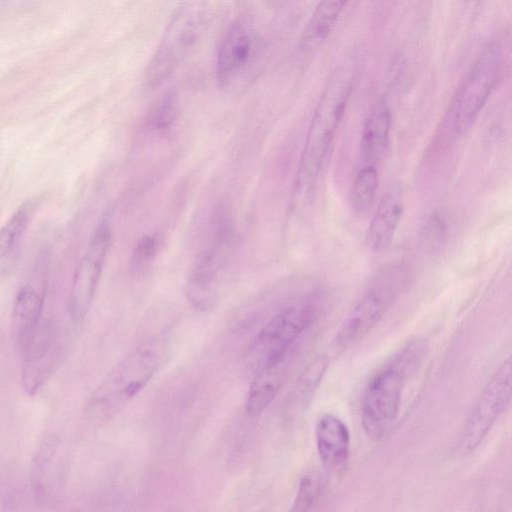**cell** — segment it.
Segmentation results:
<instances>
[{"mask_svg": "<svg viewBox=\"0 0 512 512\" xmlns=\"http://www.w3.org/2000/svg\"><path fill=\"white\" fill-rule=\"evenodd\" d=\"M157 240L154 236L145 235L138 241L132 256L133 267L143 269L156 255Z\"/></svg>", "mask_w": 512, "mask_h": 512, "instance_id": "d4e9b609", "label": "cell"}, {"mask_svg": "<svg viewBox=\"0 0 512 512\" xmlns=\"http://www.w3.org/2000/svg\"><path fill=\"white\" fill-rule=\"evenodd\" d=\"M285 361L268 364L257 371L246 401V411L250 416L262 414L281 390L287 374Z\"/></svg>", "mask_w": 512, "mask_h": 512, "instance_id": "e0dca14e", "label": "cell"}, {"mask_svg": "<svg viewBox=\"0 0 512 512\" xmlns=\"http://www.w3.org/2000/svg\"><path fill=\"white\" fill-rule=\"evenodd\" d=\"M322 310L318 297H308L276 313L254 339L248 357L257 371L287 359L296 341L318 320Z\"/></svg>", "mask_w": 512, "mask_h": 512, "instance_id": "5b68a950", "label": "cell"}, {"mask_svg": "<svg viewBox=\"0 0 512 512\" xmlns=\"http://www.w3.org/2000/svg\"><path fill=\"white\" fill-rule=\"evenodd\" d=\"M511 397V361L507 358L490 378L464 423L456 446L457 453L473 452L486 438Z\"/></svg>", "mask_w": 512, "mask_h": 512, "instance_id": "ba28073f", "label": "cell"}, {"mask_svg": "<svg viewBox=\"0 0 512 512\" xmlns=\"http://www.w3.org/2000/svg\"><path fill=\"white\" fill-rule=\"evenodd\" d=\"M403 209V198L396 191L388 192L381 199L371 218L366 235V244L370 251L379 253L390 246Z\"/></svg>", "mask_w": 512, "mask_h": 512, "instance_id": "5bb4252c", "label": "cell"}, {"mask_svg": "<svg viewBox=\"0 0 512 512\" xmlns=\"http://www.w3.org/2000/svg\"><path fill=\"white\" fill-rule=\"evenodd\" d=\"M32 214V205L24 204L0 228V281L15 268L25 231Z\"/></svg>", "mask_w": 512, "mask_h": 512, "instance_id": "ac0fdd59", "label": "cell"}, {"mask_svg": "<svg viewBox=\"0 0 512 512\" xmlns=\"http://www.w3.org/2000/svg\"><path fill=\"white\" fill-rule=\"evenodd\" d=\"M326 489V479L319 472H309L299 481L290 512H313Z\"/></svg>", "mask_w": 512, "mask_h": 512, "instance_id": "44dd1931", "label": "cell"}, {"mask_svg": "<svg viewBox=\"0 0 512 512\" xmlns=\"http://www.w3.org/2000/svg\"><path fill=\"white\" fill-rule=\"evenodd\" d=\"M251 51L248 28L235 21L224 35L216 59V76L221 84L228 83L247 62Z\"/></svg>", "mask_w": 512, "mask_h": 512, "instance_id": "9a60e30c", "label": "cell"}, {"mask_svg": "<svg viewBox=\"0 0 512 512\" xmlns=\"http://www.w3.org/2000/svg\"><path fill=\"white\" fill-rule=\"evenodd\" d=\"M391 111L384 100L377 101L368 113L361 134L360 150L367 165L375 166L386 154L391 132Z\"/></svg>", "mask_w": 512, "mask_h": 512, "instance_id": "2e32d148", "label": "cell"}, {"mask_svg": "<svg viewBox=\"0 0 512 512\" xmlns=\"http://www.w3.org/2000/svg\"><path fill=\"white\" fill-rule=\"evenodd\" d=\"M21 355V385L26 394L33 396L50 378L61 355L59 336L52 322L42 320Z\"/></svg>", "mask_w": 512, "mask_h": 512, "instance_id": "7c38bea8", "label": "cell"}, {"mask_svg": "<svg viewBox=\"0 0 512 512\" xmlns=\"http://www.w3.org/2000/svg\"><path fill=\"white\" fill-rule=\"evenodd\" d=\"M111 239L110 223L105 218L93 232L74 275L70 297V315L75 323L82 322L89 311L111 245Z\"/></svg>", "mask_w": 512, "mask_h": 512, "instance_id": "30bf717a", "label": "cell"}, {"mask_svg": "<svg viewBox=\"0 0 512 512\" xmlns=\"http://www.w3.org/2000/svg\"><path fill=\"white\" fill-rule=\"evenodd\" d=\"M233 236L228 226L222 225L212 243L199 252L187 281V297L194 307L206 310L215 301V284L219 272L232 252Z\"/></svg>", "mask_w": 512, "mask_h": 512, "instance_id": "8fae6325", "label": "cell"}, {"mask_svg": "<svg viewBox=\"0 0 512 512\" xmlns=\"http://www.w3.org/2000/svg\"><path fill=\"white\" fill-rule=\"evenodd\" d=\"M209 17L205 2H183L177 7L144 72L148 86L160 85L177 70L200 39Z\"/></svg>", "mask_w": 512, "mask_h": 512, "instance_id": "3957f363", "label": "cell"}, {"mask_svg": "<svg viewBox=\"0 0 512 512\" xmlns=\"http://www.w3.org/2000/svg\"><path fill=\"white\" fill-rule=\"evenodd\" d=\"M403 271L392 267L379 275L350 310L336 335L340 348L349 347L367 335L396 301Z\"/></svg>", "mask_w": 512, "mask_h": 512, "instance_id": "52a82bcc", "label": "cell"}, {"mask_svg": "<svg viewBox=\"0 0 512 512\" xmlns=\"http://www.w3.org/2000/svg\"><path fill=\"white\" fill-rule=\"evenodd\" d=\"M379 185L375 166L366 165L356 174L350 190V204L358 215L366 214L372 207Z\"/></svg>", "mask_w": 512, "mask_h": 512, "instance_id": "ffe728a7", "label": "cell"}, {"mask_svg": "<svg viewBox=\"0 0 512 512\" xmlns=\"http://www.w3.org/2000/svg\"><path fill=\"white\" fill-rule=\"evenodd\" d=\"M48 278L49 253L42 250L19 287L12 308V335L15 347L20 353L31 341L42 322Z\"/></svg>", "mask_w": 512, "mask_h": 512, "instance_id": "9c48e42d", "label": "cell"}, {"mask_svg": "<svg viewBox=\"0 0 512 512\" xmlns=\"http://www.w3.org/2000/svg\"><path fill=\"white\" fill-rule=\"evenodd\" d=\"M328 363V358L320 355L305 369L298 382V390L302 396L308 397L314 392L327 370Z\"/></svg>", "mask_w": 512, "mask_h": 512, "instance_id": "603a6c76", "label": "cell"}, {"mask_svg": "<svg viewBox=\"0 0 512 512\" xmlns=\"http://www.w3.org/2000/svg\"><path fill=\"white\" fill-rule=\"evenodd\" d=\"M428 352V342L416 337L398 349L369 379L361 403V422L372 440L384 438L400 410L404 388Z\"/></svg>", "mask_w": 512, "mask_h": 512, "instance_id": "7a4b0ae2", "label": "cell"}, {"mask_svg": "<svg viewBox=\"0 0 512 512\" xmlns=\"http://www.w3.org/2000/svg\"><path fill=\"white\" fill-rule=\"evenodd\" d=\"M177 105L176 95L166 94L150 115L151 126L157 130L168 129L176 118Z\"/></svg>", "mask_w": 512, "mask_h": 512, "instance_id": "cb8c5ba5", "label": "cell"}, {"mask_svg": "<svg viewBox=\"0 0 512 512\" xmlns=\"http://www.w3.org/2000/svg\"><path fill=\"white\" fill-rule=\"evenodd\" d=\"M345 5V1L339 0L317 4L300 38L302 50L313 51L324 43Z\"/></svg>", "mask_w": 512, "mask_h": 512, "instance_id": "d6986e66", "label": "cell"}, {"mask_svg": "<svg viewBox=\"0 0 512 512\" xmlns=\"http://www.w3.org/2000/svg\"><path fill=\"white\" fill-rule=\"evenodd\" d=\"M502 53L496 44L488 45L461 81L445 119L449 136L459 137L473 125L499 78Z\"/></svg>", "mask_w": 512, "mask_h": 512, "instance_id": "8992f818", "label": "cell"}, {"mask_svg": "<svg viewBox=\"0 0 512 512\" xmlns=\"http://www.w3.org/2000/svg\"><path fill=\"white\" fill-rule=\"evenodd\" d=\"M354 70L348 64L328 80L314 111L295 175L291 207L299 209L311 199L322 167L344 115L352 90Z\"/></svg>", "mask_w": 512, "mask_h": 512, "instance_id": "6da1fadb", "label": "cell"}, {"mask_svg": "<svg viewBox=\"0 0 512 512\" xmlns=\"http://www.w3.org/2000/svg\"><path fill=\"white\" fill-rule=\"evenodd\" d=\"M164 356L160 339L141 345L119 361L94 391L90 408L107 416L135 397L157 372Z\"/></svg>", "mask_w": 512, "mask_h": 512, "instance_id": "277c9868", "label": "cell"}, {"mask_svg": "<svg viewBox=\"0 0 512 512\" xmlns=\"http://www.w3.org/2000/svg\"><path fill=\"white\" fill-rule=\"evenodd\" d=\"M315 439L326 470L340 472L345 469L350 451V432L345 422L331 413L322 415L316 423Z\"/></svg>", "mask_w": 512, "mask_h": 512, "instance_id": "4fadbf2b", "label": "cell"}, {"mask_svg": "<svg viewBox=\"0 0 512 512\" xmlns=\"http://www.w3.org/2000/svg\"><path fill=\"white\" fill-rule=\"evenodd\" d=\"M449 235L447 220L440 213L431 214L421 229L423 243L430 249L436 250L443 246Z\"/></svg>", "mask_w": 512, "mask_h": 512, "instance_id": "7402d4cb", "label": "cell"}]
</instances>
